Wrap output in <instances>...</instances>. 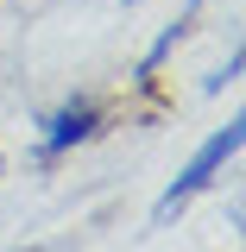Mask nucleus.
I'll list each match as a JSON object with an SVG mask.
<instances>
[{
	"label": "nucleus",
	"mask_w": 246,
	"mask_h": 252,
	"mask_svg": "<svg viewBox=\"0 0 246 252\" xmlns=\"http://www.w3.org/2000/svg\"><path fill=\"white\" fill-rule=\"evenodd\" d=\"M240 145H246V114H234L227 126H215V132H209V139L196 145V158H189L183 170H177V183L158 195V220L183 215L189 202H196V195H202V189H209V183L221 177V170H227V164L240 158Z\"/></svg>",
	"instance_id": "nucleus-1"
},
{
	"label": "nucleus",
	"mask_w": 246,
	"mask_h": 252,
	"mask_svg": "<svg viewBox=\"0 0 246 252\" xmlns=\"http://www.w3.org/2000/svg\"><path fill=\"white\" fill-rule=\"evenodd\" d=\"M234 76H240V51H234V57H227V63L215 69V76H209V89H221V82H234Z\"/></svg>",
	"instance_id": "nucleus-3"
},
{
	"label": "nucleus",
	"mask_w": 246,
	"mask_h": 252,
	"mask_svg": "<svg viewBox=\"0 0 246 252\" xmlns=\"http://www.w3.org/2000/svg\"><path fill=\"white\" fill-rule=\"evenodd\" d=\"M95 126H101V101H95V94H76V101H63L57 114L44 120V132H38V152L57 158V152H70V145H82Z\"/></svg>",
	"instance_id": "nucleus-2"
}]
</instances>
